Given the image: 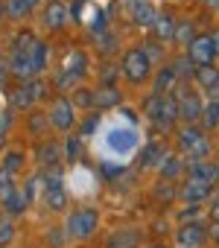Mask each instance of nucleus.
Masks as SVG:
<instances>
[{"label": "nucleus", "instance_id": "9d476101", "mask_svg": "<svg viewBox=\"0 0 219 248\" xmlns=\"http://www.w3.org/2000/svg\"><path fill=\"white\" fill-rule=\"evenodd\" d=\"M85 73H88V56H85L82 50H70V53L64 56V67H62V82H59V85L67 88V85L85 79Z\"/></svg>", "mask_w": 219, "mask_h": 248}, {"label": "nucleus", "instance_id": "cd10ccee", "mask_svg": "<svg viewBox=\"0 0 219 248\" xmlns=\"http://www.w3.org/2000/svg\"><path fill=\"white\" fill-rule=\"evenodd\" d=\"M193 38H196V35H193V21H181V24H175L172 41H178L181 47H187V44H190Z\"/></svg>", "mask_w": 219, "mask_h": 248}, {"label": "nucleus", "instance_id": "c03bdc74", "mask_svg": "<svg viewBox=\"0 0 219 248\" xmlns=\"http://www.w3.org/2000/svg\"><path fill=\"white\" fill-rule=\"evenodd\" d=\"M0 143H3V126H0Z\"/></svg>", "mask_w": 219, "mask_h": 248}, {"label": "nucleus", "instance_id": "72a5a7b5", "mask_svg": "<svg viewBox=\"0 0 219 248\" xmlns=\"http://www.w3.org/2000/svg\"><path fill=\"white\" fill-rule=\"evenodd\" d=\"M199 216H202V207H199V204H187V207L178 213L181 225H184V222H199Z\"/></svg>", "mask_w": 219, "mask_h": 248}, {"label": "nucleus", "instance_id": "a211bd4d", "mask_svg": "<svg viewBox=\"0 0 219 248\" xmlns=\"http://www.w3.org/2000/svg\"><path fill=\"white\" fill-rule=\"evenodd\" d=\"M27 204H30V196H27V190H12L9 196H3V207H6V213L9 216H21L24 210H27Z\"/></svg>", "mask_w": 219, "mask_h": 248}, {"label": "nucleus", "instance_id": "20e7f679", "mask_svg": "<svg viewBox=\"0 0 219 248\" xmlns=\"http://www.w3.org/2000/svg\"><path fill=\"white\" fill-rule=\"evenodd\" d=\"M41 193H44V204L47 210H64L67 207V190H64V178H62V170L59 167H50L44 170L41 175Z\"/></svg>", "mask_w": 219, "mask_h": 248}, {"label": "nucleus", "instance_id": "79ce46f5", "mask_svg": "<svg viewBox=\"0 0 219 248\" xmlns=\"http://www.w3.org/2000/svg\"><path fill=\"white\" fill-rule=\"evenodd\" d=\"M213 41H216V53H219V32H213Z\"/></svg>", "mask_w": 219, "mask_h": 248}, {"label": "nucleus", "instance_id": "423d86ee", "mask_svg": "<svg viewBox=\"0 0 219 248\" xmlns=\"http://www.w3.org/2000/svg\"><path fill=\"white\" fill-rule=\"evenodd\" d=\"M96 225H99V213H96L94 207H79V210H73V213L67 216L64 231H67V236H73V239H88V236L96 231Z\"/></svg>", "mask_w": 219, "mask_h": 248}, {"label": "nucleus", "instance_id": "473e14b6", "mask_svg": "<svg viewBox=\"0 0 219 248\" xmlns=\"http://www.w3.org/2000/svg\"><path fill=\"white\" fill-rule=\"evenodd\" d=\"M76 102H79L82 108H94V105H96V93L88 91V88H79V91H76Z\"/></svg>", "mask_w": 219, "mask_h": 248}, {"label": "nucleus", "instance_id": "2f4dec72", "mask_svg": "<svg viewBox=\"0 0 219 248\" xmlns=\"http://www.w3.org/2000/svg\"><path fill=\"white\" fill-rule=\"evenodd\" d=\"M21 164H24V152H9L6 158H3V164H0V167H3V170H9L12 175L21 170Z\"/></svg>", "mask_w": 219, "mask_h": 248}, {"label": "nucleus", "instance_id": "37998d69", "mask_svg": "<svg viewBox=\"0 0 219 248\" xmlns=\"http://www.w3.org/2000/svg\"><path fill=\"white\" fill-rule=\"evenodd\" d=\"M216 231H219V225H216ZM213 239H216V245H219V233H213Z\"/></svg>", "mask_w": 219, "mask_h": 248}, {"label": "nucleus", "instance_id": "a19ab883", "mask_svg": "<svg viewBox=\"0 0 219 248\" xmlns=\"http://www.w3.org/2000/svg\"><path fill=\"white\" fill-rule=\"evenodd\" d=\"M3 18H6V6H3V0H0V24H3Z\"/></svg>", "mask_w": 219, "mask_h": 248}, {"label": "nucleus", "instance_id": "6ab92c4d", "mask_svg": "<svg viewBox=\"0 0 219 248\" xmlns=\"http://www.w3.org/2000/svg\"><path fill=\"white\" fill-rule=\"evenodd\" d=\"M202 123H204V129H216V126H219V91L210 93V99L204 102V108H202Z\"/></svg>", "mask_w": 219, "mask_h": 248}, {"label": "nucleus", "instance_id": "bb28decb", "mask_svg": "<svg viewBox=\"0 0 219 248\" xmlns=\"http://www.w3.org/2000/svg\"><path fill=\"white\" fill-rule=\"evenodd\" d=\"M111 105H120V91L117 88L96 91V108H111Z\"/></svg>", "mask_w": 219, "mask_h": 248}, {"label": "nucleus", "instance_id": "b1692460", "mask_svg": "<svg viewBox=\"0 0 219 248\" xmlns=\"http://www.w3.org/2000/svg\"><path fill=\"white\" fill-rule=\"evenodd\" d=\"M35 155H38V164H41L44 170L59 167V146H56V143H41Z\"/></svg>", "mask_w": 219, "mask_h": 248}, {"label": "nucleus", "instance_id": "7ed1b4c3", "mask_svg": "<svg viewBox=\"0 0 219 248\" xmlns=\"http://www.w3.org/2000/svg\"><path fill=\"white\" fill-rule=\"evenodd\" d=\"M143 114L149 117V123L155 129H170L172 123L178 120V108H175V99L172 93H149L146 102H143Z\"/></svg>", "mask_w": 219, "mask_h": 248}, {"label": "nucleus", "instance_id": "2eb2a0df", "mask_svg": "<svg viewBox=\"0 0 219 248\" xmlns=\"http://www.w3.org/2000/svg\"><path fill=\"white\" fill-rule=\"evenodd\" d=\"M193 79H196V85H199L204 93H216V91H219V70H216L213 64L196 67V70H193Z\"/></svg>", "mask_w": 219, "mask_h": 248}, {"label": "nucleus", "instance_id": "ddd939ff", "mask_svg": "<svg viewBox=\"0 0 219 248\" xmlns=\"http://www.w3.org/2000/svg\"><path fill=\"white\" fill-rule=\"evenodd\" d=\"M210 187H213V184H207V181H202V178H193V175H187V181L181 184L178 196H181L187 204H202V202L210 196Z\"/></svg>", "mask_w": 219, "mask_h": 248}, {"label": "nucleus", "instance_id": "f8f14e48", "mask_svg": "<svg viewBox=\"0 0 219 248\" xmlns=\"http://www.w3.org/2000/svg\"><path fill=\"white\" fill-rule=\"evenodd\" d=\"M207 239V228L202 222H184L175 233V245L178 248H199Z\"/></svg>", "mask_w": 219, "mask_h": 248}, {"label": "nucleus", "instance_id": "4c0bfd02", "mask_svg": "<svg viewBox=\"0 0 219 248\" xmlns=\"http://www.w3.org/2000/svg\"><path fill=\"white\" fill-rule=\"evenodd\" d=\"M12 70H9V62H0V88L6 85V76H9Z\"/></svg>", "mask_w": 219, "mask_h": 248}, {"label": "nucleus", "instance_id": "4be33fe9", "mask_svg": "<svg viewBox=\"0 0 219 248\" xmlns=\"http://www.w3.org/2000/svg\"><path fill=\"white\" fill-rule=\"evenodd\" d=\"M3 6H6V15H9V18L21 21V18H27V15L32 12L35 0H3Z\"/></svg>", "mask_w": 219, "mask_h": 248}, {"label": "nucleus", "instance_id": "7c9ffc66", "mask_svg": "<svg viewBox=\"0 0 219 248\" xmlns=\"http://www.w3.org/2000/svg\"><path fill=\"white\" fill-rule=\"evenodd\" d=\"M12 236H15V225H12V219H9V216H6V219H0V248L9 245Z\"/></svg>", "mask_w": 219, "mask_h": 248}, {"label": "nucleus", "instance_id": "ea45409f", "mask_svg": "<svg viewBox=\"0 0 219 248\" xmlns=\"http://www.w3.org/2000/svg\"><path fill=\"white\" fill-rule=\"evenodd\" d=\"M204 6H210V9H219V0H204Z\"/></svg>", "mask_w": 219, "mask_h": 248}, {"label": "nucleus", "instance_id": "a18cd8bd", "mask_svg": "<svg viewBox=\"0 0 219 248\" xmlns=\"http://www.w3.org/2000/svg\"><path fill=\"white\" fill-rule=\"evenodd\" d=\"M152 248H161V245H152Z\"/></svg>", "mask_w": 219, "mask_h": 248}, {"label": "nucleus", "instance_id": "0eeeda50", "mask_svg": "<svg viewBox=\"0 0 219 248\" xmlns=\"http://www.w3.org/2000/svg\"><path fill=\"white\" fill-rule=\"evenodd\" d=\"M175 91H178V93H172V99H175V108H178V120H184V123L202 120L204 102L199 99V93H196L193 88H175Z\"/></svg>", "mask_w": 219, "mask_h": 248}, {"label": "nucleus", "instance_id": "412c9836", "mask_svg": "<svg viewBox=\"0 0 219 248\" xmlns=\"http://www.w3.org/2000/svg\"><path fill=\"white\" fill-rule=\"evenodd\" d=\"M108 146H111V149H120V152H129V149H135V132H132V129L111 132V135H108Z\"/></svg>", "mask_w": 219, "mask_h": 248}, {"label": "nucleus", "instance_id": "39448f33", "mask_svg": "<svg viewBox=\"0 0 219 248\" xmlns=\"http://www.w3.org/2000/svg\"><path fill=\"white\" fill-rule=\"evenodd\" d=\"M120 70H123L126 82L141 85V82H146V79L152 76V59H149V53H146L143 47H132V50H126Z\"/></svg>", "mask_w": 219, "mask_h": 248}, {"label": "nucleus", "instance_id": "aec40b11", "mask_svg": "<svg viewBox=\"0 0 219 248\" xmlns=\"http://www.w3.org/2000/svg\"><path fill=\"white\" fill-rule=\"evenodd\" d=\"M155 15H158V12L149 6V0H132V18H135L138 24H143V27H152Z\"/></svg>", "mask_w": 219, "mask_h": 248}, {"label": "nucleus", "instance_id": "c85d7f7f", "mask_svg": "<svg viewBox=\"0 0 219 248\" xmlns=\"http://www.w3.org/2000/svg\"><path fill=\"white\" fill-rule=\"evenodd\" d=\"M164 158H167V152H164V146H158V143H149V146L143 149V164H146V167H158Z\"/></svg>", "mask_w": 219, "mask_h": 248}, {"label": "nucleus", "instance_id": "393cba45", "mask_svg": "<svg viewBox=\"0 0 219 248\" xmlns=\"http://www.w3.org/2000/svg\"><path fill=\"white\" fill-rule=\"evenodd\" d=\"M184 172V161L178 158V155H167L164 161H161V175L164 178H175V175H181Z\"/></svg>", "mask_w": 219, "mask_h": 248}, {"label": "nucleus", "instance_id": "e433bc0d", "mask_svg": "<svg viewBox=\"0 0 219 248\" xmlns=\"http://www.w3.org/2000/svg\"><path fill=\"white\" fill-rule=\"evenodd\" d=\"M99 44H102V50H105V53H111V50H114V35H111V32L99 35Z\"/></svg>", "mask_w": 219, "mask_h": 248}, {"label": "nucleus", "instance_id": "f704fd0d", "mask_svg": "<svg viewBox=\"0 0 219 248\" xmlns=\"http://www.w3.org/2000/svg\"><path fill=\"white\" fill-rule=\"evenodd\" d=\"M172 67H175V73H178V79H181V76H190V73H193V67H196V64H193V62H190V59H187V56H184V59H178V62H175V64H172Z\"/></svg>", "mask_w": 219, "mask_h": 248}, {"label": "nucleus", "instance_id": "1a4fd4ad", "mask_svg": "<svg viewBox=\"0 0 219 248\" xmlns=\"http://www.w3.org/2000/svg\"><path fill=\"white\" fill-rule=\"evenodd\" d=\"M50 126L59 132H70L76 126V105L67 96H59L50 108Z\"/></svg>", "mask_w": 219, "mask_h": 248}, {"label": "nucleus", "instance_id": "c9c22d12", "mask_svg": "<svg viewBox=\"0 0 219 248\" xmlns=\"http://www.w3.org/2000/svg\"><path fill=\"white\" fill-rule=\"evenodd\" d=\"M64 149H67V158L76 161V158H79V138H70V143H67Z\"/></svg>", "mask_w": 219, "mask_h": 248}, {"label": "nucleus", "instance_id": "dca6fc26", "mask_svg": "<svg viewBox=\"0 0 219 248\" xmlns=\"http://www.w3.org/2000/svg\"><path fill=\"white\" fill-rule=\"evenodd\" d=\"M187 175L202 178V181H207V184H216V181H219V164H213V161H207V158L193 161L190 170H187Z\"/></svg>", "mask_w": 219, "mask_h": 248}, {"label": "nucleus", "instance_id": "f3484780", "mask_svg": "<svg viewBox=\"0 0 219 248\" xmlns=\"http://www.w3.org/2000/svg\"><path fill=\"white\" fill-rule=\"evenodd\" d=\"M178 88V73H175V67L170 64V67H161L158 73H155V85H152V93H172Z\"/></svg>", "mask_w": 219, "mask_h": 248}, {"label": "nucleus", "instance_id": "49530a36", "mask_svg": "<svg viewBox=\"0 0 219 248\" xmlns=\"http://www.w3.org/2000/svg\"><path fill=\"white\" fill-rule=\"evenodd\" d=\"M35 3H38V0H35Z\"/></svg>", "mask_w": 219, "mask_h": 248}, {"label": "nucleus", "instance_id": "4468645a", "mask_svg": "<svg viewBox=\"0 0 219 248\" xmlns=\"http://www.w3.org/2000/svg\"><path fill=\"white\" fill-rule=\"evenodd\" d=\"M67 18H70V9H67L64 0H50V3L44 6V24L50 30H62L67 24Z\"/></svg>", "mask_w": 219, "mask_h": 248}, {"label": "nucleus", "instance_id": "9b49d317", "mask_svg": "<svg viewBox=\"0 0 219 248\" xmlns=\"http://www.w3.org/2000/svg\"><path fill=\"white\" fill-rule=\"evenodd\" d=\"M47 93V82L44 79H24V85L12 93V105L15 108H30V105H35L41 96Z\"/></svg>", "mask_w": 219, "mask_h": 248}, {"label": "nucleus", "instance_id": "a878e982", "mask_svg": "<svg viewBox=\"0 0 219 248\" xmlns=\"http://www.w3.org/2000/svg\"><path fill=\"white\" fill-rule=\"evenodd\" d=\"M138 242V231H114V236L108 239V248H132Z\"/></svg>", "mask_w": 219, "mask_h": 248}, {"label": "nucleus", "instance_id": "5701e85b", "mask_svg": "<svg viewBox=\"0 0 219 248\" xmlns=\"http://www.w3.org/2000/svg\"><path fill=\"white\" fill-rule=\"evenodd\" d=\"M152 30L158 32V38H172V32H175V21H172V15H170V12H158L155 21H152Z\"/></svg>", "mask_w": 219, "mask_h": 248}, {"label": "nucleus", "instance_id": "6e6552de", "mask_svg": "<svg viewBox=\"0 0 219 248\" xmlns=\"http://www.w3.org/2000/svg\"><path fill=\"white\" fill-rule=\"evenodd\" d=\"M187 59L196 64V67H204V64H213L219 59L216 53V41L213 35H196L190 44H187Z\"/></svg>", "mask_w": 219, "mask_h": 248}, {"label": "nucleus", "instance_id": "58836bf2", "mask_svg": "<svg viewBox=\"0 0 219 248\" xmlns=\"http://www.w3.org/2000/svg\"><path fill=\"white\" fill-rule=\"evenodd\" d=\"M210 219L219 225V196H216V199H213V204H210Z\"/></svg>", "mask_w": 219, "mask_h": 248}, {"label": "nucleus", "instance_id": "f03ea898", "mask_svg": "<svg viewBox=\"0 0 219 248\" xmlns=\"http://www.w3.org/2000/svg\"><path fill=\"white\" fill-rule=\"evenodd\" d=\"M175 143H178V152L190 161H202L210 155V140H207L204 129L196 126V123H187V126H181L175 132Z\"/></svg>", "mask_w": 219, "mask_h": 248}, {"label": "nucleus", "instance_id": "c756f323", "mask_svg": "<svg viewBox=\"0 0 219 248\" xmlns=\"http://www.w3.org/2000/svg\"><path fill=\"white\" fill-rule=\"evenodd\" d=\"M15 190V175L9 172V170H3V167H0V199H3V196H9Z\"/></svg>", "mask_w": 219, "mask_h": 248}, {"label": "nucleus", "instance_id": "f257e3e1", "mask_svg": "<svg viewBox=\"0 0 219 248\" xmlns=\"http://www.w3.org/2000/svg\"><path fill=\"white\" fill-rule=\"evenodd\" d=\"M50 44L35 38L32 32H18L12 41V56H9V70L18 79H35L47 67Z\"/></svg>", "mask_w": 219, "mask_h": 248}]
</instances>
